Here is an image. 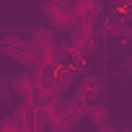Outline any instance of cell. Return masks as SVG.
I'll return each instance as SVG.
<instances>
[{"mask_svg": "<svg viewBox=\"0 0 132 132\" xmlns=\"http://www.w3.org/2000/svg\"><path fill=\"white\" fill-rule=\"evenodd\" d=\"M60 93H54L52 88H36L34 91V96H31V101H34V106L36 109H49L52 104H54V98H57Z\"/></svg>", "mask_w": 132, "mask_h": 132, "instance_id": "8992f818", "label": "cell"}, {"mask_svg": "<svg viewBox=\"0 0 132 132\" xmlns=\"http://www.w3.org/2000/svg\"><path fill=\"white\" fill-rule=\"evenodd\" d=\"M75 13V0H47L44 16L54 31H70V16Z\"/></svg>", "mask_w": 132, "mask_h": 132, "instance_id": "6da1fadb", "label": "cell"}, {"mask_svg": "<svg viewBox=\"0 0 132 132\" xmlns=\"http://www.w3.org/2000/svg\"><path fill=\"white\" fill-rule=\"evenodd\" d=\"M3 44H8V47H29L31 42H26V39H21V36H16V34H5V36H3Z\"/></svg>", "mask_w": 132, "mask_h": 132, "instance_id": "9c48e42d", "label": "cell"}, {"mask_svg": "<svg viewBox=\"0 0 132 132\" xmlns=\"http://www.w3.org/2000/svg\"><path fill=\"white\" fill-rule=\"evenodd\" d=\"M52 31H54V29H34L29 39H31V44H36V47H42V49H49V47H57Z\"/></svg>", "mask_w": 132, "mask_h": 132, "instance_id": "277c9868", "label": "cell"}, {"mask_svg": "<svg viewBox=\"0 0 132 132\" xmlns=\"http://www.w3.org/2000/svg\"><path fill=\"white\" fill-rule=\"evenodd\" d=\"M0 132H31L29 122L21 119V117H5V119H0Z\"/></svg>", "mask_w": 132, "mask_h": 132, "instance_id": "5b68a950", "label": "cell"}, {"mask_svg": "<svg viewBox=\"0 0 132 132\" xmlns=\"http://www.w3.org/2000/svg\"><path fill=\"white\" fill-rule=\"evenodd\" d=\"M119 3H122L124 8H132V0H119Z\"/></svg>", "mask_w": 132, "mask_h": 132, "instance_id": "30bf717a", "label": "cell"}, {"mask_svg": "<svg viewBox=\"0 0 132 132\" xmlns=\"http://www.w3.org/2000/svg\"><path fill=\"white\" fill-rule=\"evenodd\" d=\"M36 88H39V83H36V70H34V73H18V75L13 78V91H16L21 98H31Z\"/></svg>", "mask_w": 132, "mask_h": 132, "instance_id": "3957f363", "label": "cell"}, {"mask_svg": "<svg viewBox=\"0 0 132 132\" xmlns=\"http://www.w3.org/2000/svg\"><path fill=\"white\" fill-rule=\"evenodd\" d=\"M78 88H83V91H86V98H88L91 104H93V101H96V96L101 93V83H98V78H96V75H83Z\"/></svg>", "mask_w": 132, "mask_h": 132, "instance_id": "52a82bcc", "label": "cell"}, {"mask_svg": "<svg viewBox=\"0 0 132 132\" xmlns=\"http://www.w3.org/2000/svg\"><path fill=\"white\" fill-rule=\"evenodd\" d=\"M75 75L78 70L73 68V62H60L54 68V78H57V93H68L75 86Z\"/></svg>", "mask_w": 132, "mask_h": 132, "instance_id": "7a4b0ae2", "label": "cell"}, {"mask_svg": "<svg viewBox=\"0 0 132 132\" xmlns=\"http://www.w3.org/2000/svg\"><path fill=\"white\" fill-rule=\"evenodd\" d=\"M88 119L98 127V124H106L109 122V109L101 106V104H91V111H88Z\"/></svg>", "mask_w": 132, "mask_h": 132, "instance_id": "ba28073f", "label": "cell"}]
</instances>
